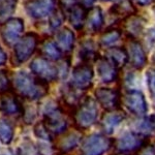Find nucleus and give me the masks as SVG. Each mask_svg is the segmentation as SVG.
I'll list each match as a JSON object with an SVG mask.
<instances>
[{
  "label": "nucleus",
  "instance_id": "2",
  "mask_svg": "<svg viewBox=\"0 0 155 155\" xmlns=\"http://www.w3.org/2000/svg\"><path fill=\"white\" fill-rule=\"evenodd\" d=\"M74 128L84 131L92 127L98 119L97 102L90 96H84L71 116Z\"/></svg>",
  "mask_w": 155,
  "mask_h": 155
},
{
  "label": "nucleus",
  "instance_id": "10",
  "mask_svg": "<svg viewBox=\"0 0 155 155\" xmlns=\"http://www.w3.org/2000/svg\"><path fill=\"white\" fill-rule=\"evenodd\" d=\"M24 29V20L21 18H11L0 25V36L6 46H15L23 36Z\"/></svg>",
  "mask_w": 155,
  "mask_h": 155
},
{
  "label": "nucleus",
  "instance_id": "18",
  "mask_svg": "<svg viewBox=\"0 0 155 155\" xmlns=\"http://www.w3.org/2000/svg\"><path fill=\"white\" fill-rule=\"evenodd\" d=\"M0 112L7 116H18L24 114V107L16 94L6 92L0 95Z\"/></svg>",
  "mask_w": 155,
  "mask_h": 155
},
{
  "label": "nucleus",
  "instance_id": "26",
  "mask_svg": "<svg viewBox=\"0 0 155 155\" xmlns=\"http://www.w3.org/2000/svg\"><path fill=\"white\" fill-rule=\"evenodd\" d=\"M122 31L121 28H118V27H109L102 32V34L101 35V38H99V45L104 48H110V47H113L117 41H119L122 37Z\"/></svg>",
  "mask_w": 155,
  "mask_h": 155
},
{
  "label": "nucleus",
  "instance_id": "45",
  "mask_svg": "<svg viewBox=\"0 0 155 155\" xmlns=\"http://www.w3.org/2000/svg\"><path fill=\"white\" fill-rule=\"evenodd\" d=\"M115 155H119V154H115Z\"/></svg>",
  "mask_w": 155,
  "mask_h": 155
},
{
  "label": "nucleus",
  "instance_id": "36",
  "mask_svg": "<svg viewBox=\"0 0 155 155\" xmlns=\"http://www.w3.org/2000/svg\"><path fill=\"white\" fill-rule=\"evenodd\" d=\"M57 1H58L60 8L64 11V12L71 6H74V4H78V0H57Z\"/></svg>",
  "mask_w": 155,
  "mask_h": 155
},
{
  "label": "nucleus",
  "instance_id": "9",
  "mask_svg": "<svg viewBox=\"0 0 155 155\" xmlns=\"http://www.w3.org/2000/svg\"><path fill=\"white\" fill-rule=\"evenodd\" d=\"M94 71L91 64L80 63L72 68L71 84L74 89L79 91H86L93 85Z\"/></svg>",
  "mask_w": 155,
  "mask_h": 155
},
{
  "label": "nucleus",
  "instance_id": "41",
  "mask_svg": "<svg viewBox=\"0 0 155 155\" xmlns=\"http://www.w3.org/2000/svg\"><path fill=\"white\" fill-rule=\"evenodd\" d=\"M1 155H17V153L15 154L14 152H8V153H4V154H1Z\"/></svg>",
  "mask_w": 155,
  "mask_h": 155
},
{
  "label": "nucleus",
  "instance_id": "43",
  "mask_svg": "<svg viewBox=\"0 0 155 155\" xmlns=\"http://www.w3.org/2000/svg\"><path fill=\"white\" fill-rule=\"evenodd\" d=\"M101 2H110V1H112V0H101Z\"/></svg>",
  "mask_w": 155,
  "mask_h": 155
},
{
  "label": "nucleus",
  "instance_id": "8",
  "mask_svg": "<svg viewBox=\"0 0 155 155\" xmlns=\"http://www.w3.org/2000/svg\"><path fill=\"white\" fill-rule=\"evenodd\" d=\"M82 143L80 130H66L54 139L53 147L56 155H66L76 150Z\"/></svg>",
  "mask_w": 155,
  "mask_h": 155
},
{
  "label": "nucleus",
  "instance_id": "31",
  "mask_svg": "<svg viewBox=\"0 0 155 155\" xmlns=\"http://www.w3.org/2000/svg\"><path fill=\"white\" fill-rule=\"evenodd\" d=\"M65 16H66V14L64 12V11H62L60 7L59 8L56 7V9H55L51 14V16L49 17L48 23H49L50 29L55 32H56L57 30H59L62 23H63L64 20H65Z\"/></svg>",
  "mask_w": 155,
  "mask_h": 155
},
{
  "label": "nucleus",
  "instance_id": "25",
  "mask_svg": "<svg viewBox=\"0 0 155 155\" xmlns=\"http://www.w3.org/2000/svg\"><path fill=\"white\" fill-rule=\"evenodd\" d=\"M41 57L50 60V61H59L63 58V53L60 51L57 44L54 39L46 38L41 44Z\"/></svg>",
  "mask_w": 155,
  "mask_h": 155
},
{
  "label": "nucleus",
  "instance_id": "11",
  "mask_svg": "<svg viewBox=\"0 0 155 155\" xmlns=\"http://www.w3.org/2000/svg\"><path fill=\"white\" fill-rule=\"evenodd\" d=\"M97 104L104 107L106 111L121 110L122 93L118 89L99 87L94 91Z\"/></svg>",
  "mask_w": 155,
  "mask_h": 155
},
{
  "label": "nucleus",
  "instance_id": "7",
  "mask_svg": "<svg viewBox=\"0 0 155 155\" xmlns=\"http://www.w3.org/2000/svg\"><path fill=\"white\" fill-rule=\"evenodd\" d=\"M113 147V139L104 134H91L82 141L79 155H104Z\"/></svg>",
  "mask_w": 155,
  "mask_h": 155
},
{
  "label": "nucleus",
  "instance_id": "1",
  "mask_svg": "<svg viewBox=\"0 0 155 155\" xmlns=\"http://www.w3.org/2000/svg\"><path fill=\"white\" fill-rule=\"evenodd\" d=\"M12 87L19 96L28 101L41 99L49 92V83L26 71H19L15 74Z\"/></svg>",
  "mask_w": 155,
  "mask_h": 155
},
{
  "label": "nucleus",
  "instance_id": "12",
  "mask_svg": "<svg viewBox=\"0 0 155 155\" xmlns=\"http://www.w3.org/2000/svg\"><path fill=\"white\" fill-rule=\"evenodd\" d=\"M30 69L34 74V76L39 79L49 82H54L59 79V72L57 65L52 63V61L39 56L33 59L30 63Z\"/></svg>",
  "mask_w": 155,
  "mask_h": 155
},
{
  "label": "nucleus",
  "instance_id": "20",
  "mask_svg": "<svg viewBox=\"0 0 155 155\" xmlns=\"http://www.w3.org/2000/svg\"><path fill=\"white\" fill-rule=\"evenodd\" d=\"M89 8L85 7L82 4H74L71 8H68L65 12L67 19H68L69 23L72 25L74 29L78 31H81L85 27L87 21V16H88Z\"/></svg>",
  "mask_w": 155,
  "mask_h": 155
},
{
  "label": "nucleus",
  "instance_id": "14",
  "mask_svg": "<svg viewBox=\"0 0 155 155\" xmlns=\"http://www.w3.org/2000/svg\"><path fill=\"white\" fill-rule=\"evenodd\" d=\"M125 49L128 55V63L137 71H142L148 61L143 44L139 41V39L127 38Z\"/></svg>",
  "mask_w": 155,
  "mask_h": 155
},
{
  "label": "nucleus",
  "instance_id": "29",
  "mask_svg": "<svg viewBox=\"0 0 155 155\" xmlns=\"http://www.w3.org/2000/svg\"><path fill=\"white\" fill-rule=\"evenodd\" d=\"M14 139V127L7 120L0 119V142L8 145Z\"/></svg>",
  "mask_w": 155,
  "mask_h": 155
},
{
  "label": "nucleus",
  "instance_id": "35",
  "mask_svg": "<svg viewBox=\"0 0 155 155\" xmlns=\"http://www.w3.org/2000/svg\"><path fill=\"white\" fill-rule=\"evenodd\" d=\"M145 45L148 49H151L155 45V26L151 27V28L147 29L146 33L144 35Z\"/></svg>",
  "mask_w": 155,
  "mask_h": 155
},
{
  "label": "nucleus",
  "instance_id": "17",
  "mask_svg": "<svg viewBox=\"0 0 155 155\" xmlns=\"http://www.w3.org/2000/svg\"><path fill=\"white\" fill-rule=\"evenodd\" d=\"M125 118L126 114L122 110L106 111L99 119V125L104 134L110 136L116 130L117 127L125 120Z\"/></svg>",
  "mask_w": 155,
  "mask_h": 155
},
{
  "label": "nucleus",
  "instance_id": "33",
  "mask_svg": "<svg viewBox=\"0 0 155 155\" xmlns=\"http://www.w3.org/2000/svg\"><path fill=\"white\" fill-rule=\"evenodd\" d=\"M12 85L7 72L3 69H0V95L11 91Z\"/></svg>",
  "mask_w": 155,
  "mask_h": 155
},
{
  "label": "nucleus",
  "instance_id": "30",
  "mask_svg": "<svg viewBox=\"0 0 155 155\" xmlns=\"http://www.w3.org/2000/svg\"><path fill=\"white\" fill-rule=\"evenodd\" d=\"M17 155H41L38 146L31 140L25 139L17 149Z\"/></svg>",
  "mask_w": 155,
  "mask_h": 155
},
{
  "label": "nucleus",
  "instance_id": "19",
  "mask_svg": "<svg viewBox=\"0 0 155 155\" xmlns=\"http://www.w3.org/2000/svg\"><path fill=\"white\" fill-rule=\"evenodd\" d=\"M55 42L57 44L60 51L63 54H69L72 52L76 42V34L68 27H63L56 31Z\"/></svg>",
  "mask_w": 155,
  "mask_h": 155
},
{
  "label": "nucleus",
  "instance_id": "44",
  "mask_svg": "<svg viewBox=\"0 0 155 155\" xmlns=\"http://www.w3.org/2000/svg\"><path fill=\"white\" fill-rule=\"evenodd\" d=\"M153 12H154V14H155V5L153 6Z\"/></svg>",
  "mask_w": 155,
  "mask_h": 155
},
{
  "label": "nucleus",
  "instance_id": "15",
  "mask_svg": "<svg viewBox=\"0 0 155 155\" xmlns=\"http://www.w3.org/2000/svg\"><path fill=\"white\" fill-rule=\"evenodd\" d=\"M95 64L97 76L101 82L104 84H111L118 80L120 69L106 56H99L95 61Z\"/></svg>",
  "mask_w": 155,
  "mask_h": 155
},
{
  "label": "nucleus",
  "instance_id": "16",
  "mask_svg": "<svg viewBox=\"0 0 155 155\" xmlns=\"http://www.w3.org/2000/svg\"><path fill=\"white\" fill-rule=\"evenodd\" d=\"M122 31L125 32L127 38L137 39L143 34L147 20L137 14L130 15L121 21Z\"/></svg>",
  "mask_w": 155,
  "mask_h": 155
},
{
  "label": "nucleus",
  "instance_id": "28",
  "mask_svg": "<svg viewBox=\"0 0 155 155\" xmlns=\"http://www.w3.org/2000/svg\"><path fill=\"white\" fill-rule=\"evenodd\" d=\"M18 0H0V24L12 18L16 12Z\"/></svg>",
  "mask_w": 155,
  "mask_h": 155
},
{
  "label": "nucleus",
  "instance_id": "3",
  "mask_svg": "<svg viewBox=\"0 0 155 155\" xmlns=\"http://www.w3.org/2000/svg\"><path fill=\"white\" fill-rule=\"evenodd\" d=\"M65 115L59 104L53 101H49L44 104L41 122L53 137L63 134L68 128V122Z\"/></svg>",
  "mask_w": 155,
  "mask_h": 155
},
{
  "label": "nucleus",
  "instance_id": "21",
  "mask_svg": "<svg viewBox=\"0 0 155 155\" xmlns=\"http://www.w3.org/2000/svg\"><path fill=\"white\" fill-rule=\"evenodd\" d=\"M79 57L83 63L89 64H91V62H95L98 59V49H97V45L93 39L88 38L82 41L80 44Z\"/></svg>",
  "mask_w": 155,
  "mask_h": 155
},
{
  "label": "nucleus",
  "instance_id": "32",
  "mask_svg": "<svg viewBox=\"0 0 155 155\" xmlns=\"http://www.w3.org/2000/svg\"><path fill=\"white\" fill-rule=\"evenodd\" d=\"M33 131L37 139L41 140L44 142H47V143H53L55 137L48 131V129L46 128V126L44 125L42 122H38V123L35 124Z\"/></svg>",
  "mask_w": 155,
  "mask_h": 155
},
{
  "label": "nucleus",
  "instance_id": "6",
  "mask_svg": "<svg viewBox=\"0 0 155 155\" xmlns=\"http://www.w3.org/2000/svg\"><path fill=\"white\" fill-rule=\"evenodd\" d=\"M137 118L146 116L148 112V102L144 93L139 89L125 90L121 96V107Z\"/></svg>",
  "mask_w": 155,
  "mask_h": 155
},
{
  "label": "nucleus",
  "instance_id": "23",
  "mask_svg": "<svg viewBox=\"0 0 155 155\" xmlns=\"http://www.w3.org/2000/svg\"><path fill=\"white\" fill-rule=\"evenodd\" d=\"M109 12L114 17L120 18L121 21L130 15L137 14L132 0H118L110 7Z\"/></svg>",
  "mask_w": 155,
  "mask_h": 155
},
{
  "label": "nucleus",
  "instance_id": "5",
  "mask_svg": "<svg viewBox=\"0 0 155 155\" xmlns=\"http://www.w3.org/2000/svg\"><path fill=\"white\" fill-rule=\"evenodd\" d=\"M39 44V35L36 32H27L14 46L12 65L19 66L31 58Z\"/></svg>",
  "mask_w": 155,
  "mask_h": 155
},
{
  "label": "nucleus",
  "instance_id": "42",
  "mask_svg": "<svg viewBox=\"0 0 155 155\" xmlns=\"http://www.w3.org/2000/svg\"><path fill=\"white\" fill-rule=\"evenodd\" d=\"M152 61H153V63H155V49L153 52V56H152Z\"/></svg>",
  "mask_w": 155,
  "mask_h": 155
},
{
  "label": "nucleus",
  "instance_id": "39",
  "mask_svg": "<svg viewBox=\"0 0 155 155\" xmlns=\"http://www.w3.org/2000/svg\"><path fill=\"white\" fill-rule=\"evenodd\" d=\"M6 60H7L6 53L3 51V49L1 48V46H0V66L4 65V64L6 63Z\"/></svg>",
  "mask_w": 155,
  "mask_h": 155
},
{
  "label": "nucleus",
  "instance_id": "13",
  "mask_svg": "<svg viewBox=\"0 0 155 155\" xmlns=\"http://www.w3.org/2000/svg\"><path fill=\"white\" fill-rule=\"evenodd\" d=\"M56 5L57 0H26L24 8L30 18L41 20L51 16Z\"/></svg>",
  "mask_w": 155,
  "mask_h": 155
},
{
  "label": "nucleus",
  "instance_id": "24",
  "mask_svg": "<svg viewBox=\"0 0 155 155\" xmlns=\"http://www.w3.org/2000/svg\"><path fill=\"white\" fill-rule=\"evenodd\" d=\"M104 56L111 60L119 69L123 68L128 63V55H127L125 47H110V48L106 49V55Z\"/></svg>",
  "mask_w": 155,
  "mask_h": 155
},
{
  "label": "nucleus",
  "instance_id": "27",
  "mask_svg": "<svg viewBox=\"0 0 155 155\" xmlns=\"http://www.w3.org/2000/svg\"><path fill=\"white\" fill-rule=\"evenodd\" d=\"M139 134L148 137L150 134H155V114L150 116H144L136 123V130Z\"/></svg>",
  "mask_w": 155,
  "mask_h": 155
},
{
  "label": "nucleus",
  "instance_id": "4",
  "mask_svg": "<svg viewBox=\"0 0 155 155\" xmlns=\"http://www.w3.org/2000/svg\"><path fill=\"white\" fill-rule=\"evenodd\" d=\"M149 143L148 137L134 130H126L113 139L115 154L119 155H136L145 145Z\"/></svg>",
  "mask_w": 155,
  "mask_h": 155
},
{
  "label": "nucleus",
  "instance_id": "37",
  "mask_svg": "<svg viewBox=\"0 0 155 155\" xmlns=\"http://www.w3.org/2000/svg\"><path fill=\"white\" fill-rule=\"evenodd\" d=\"M136 155H155V147L148 143L140 150Z\"/></svg>",
  "mask_w": 155,
  "mask_h": 155
},
{
  "label": "nucleus",
  "instance_id": "40",
  "mask_svg": "<svg viewBox=\"0 0 155 155\" xmlns=\"http://www.w3.org/2000/svg\"><path fill=\"white\" fill-rule=\"evenodd\" d=\"M134 1H136L140 6H148L153 3L154 0H134Z\"/></svg>",
  "mask_w": 155,
  "mask_h": 155
},
{
  "label": "nucleus",
  "instance_id": "34",
  "mask_svg": "<svg viewBox=\"0 0 155 155\" xmlns=\"http://www.w3.org/2000/svg\"><path fill=\"white\" fill-rule=\"evenodd\" d=\"M146 82L150 95L155 98V67H150L147 71Z\"/></svg>",
  "mask_w": 155,
  "mask_h": 155
},
{
  "label": "nucleus",
  "instance_id": "38",
  "mask_svg": "<svg viewBox=\"0 0 155 155\" xmlns=\"http://www.w3.org/2000/svg\"><path fill=\"white\" fill-rule=\"evenodd\" d=\"M95 2V0H78V3L82 4L87 8H90V7L93 6V3Z\"/></svg>",
  "mask_w": 155,
  "mask_h": 155
},
{
  "label": "nucleus",
  "instance_id": "22",
  "mask_svg": "<svg viewBox=\"0 0 155 155\" xmlns=\"http://www.w3.org/2000/svg\"><path fill=\"white\" fill-rule=\"evenodd\" d=\"M104 24V17L102 12L101 7L99 6H92L88 11L86 25L88 26L89 32L92 34H96L101 31Z\"/></svg>",
  "mask_w": 155,
  "mask_h": 155
}]
</instances>
